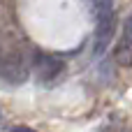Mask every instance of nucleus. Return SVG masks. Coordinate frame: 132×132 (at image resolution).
Listing matches in <instances>:
<instances>
[{
    "label": "nucleus",
    "instance_id": "nucleus-1",
    "mask_svg": "<svg viewBox=\"0 0 132 132\" xmlns=\"http://www.w3.org/2000/svg\"><path fill=\"white\" fill-rule=\"evenodd\" d=\"M30 63L21 51H12L2 63H0V77L9 84H23L28 79Z\"/></svg>",
    "mask_w": 132,
    "mask_h": 132
},
{
    "label": "nucleus",
    "instance_id": "nucleus-2",
    "mask_svg": "<svg viewBox=\"0 0 132 132\" xmlns=\"http://www.w3.org/2000/svg\"><path fill=\"white\" fill-rule=\"evenodd\" d=\"M32 70H35L37 79L44 84V81H53V79L65 70V63H63L58 56H44V53H39V56L35 58Z\"/></svg>",
    "mask_w": 132,
    "mask_h": 132
},
{
    "label": "nucleus",
    "instance_id": "nucleus-3",
    "mask_svg": "<svg viewBox=\"0 0 132 132\" xmlns=\"http://www.w3.org/2000/svg\"><path fill=\"white\" fill-rule=\"evenodd\" d=\"M114 30H116V16L114 14H109V16H104V19L97 21V30H95V53H102L109 46V42L114 37Z\"/></svg>",
    "mask_w": 132,
    "mask_h": 132
},
{
    "label": "nucleus",
    "instance_id": "nucleus-4",
    "mask_svg": "<svg viewBox=\"0 0 132 132\" xmlns=\"http://www.w3.org/2000/svg\"><path fill=\"white\" fill-rule=\"evenodd\" d=\"M114 58H116L118 65H123V67H132V44H130V42L118 44L116 51H114Z\"/></svg>",
    "mask_w": 132,
    "mask_h": 132
},
{
    "label": "nucleus",
    "instance_id": "nucleus-5",
    "mask_svg": "<svg viewBox=\"0 0 132 132\" xmlns=\"http://www.w3.org/2000/svg\"><path fill=\"white\" fill-rule=\"evenodd\" d=\"M90 7H93V14L97 16V21L114 14V0H90Z\"/></svg>",
    "mask_w": 132,
    "mask_h": 132
},
{
    "label": "nucleus",
    "instance_id": "nucleus-6",
    "mask_svg": "<svg viewBox=\"0 0 132 132\" xmlns=\"http://www.w3.org/2000/svg\"><path fill=\"white\" fill-rule=\"evenodd\" d=\"M123 37H125V42L132 44V16H128L125 23H123Z\"/></svg>",
    "mask_w": 132,
    "mask_h": 132
},
{
    "label": "nucleus",
    "instance_id": "nucleus-7",
    "mask_svg": "<svg viewBox=\"0 0 132 132\" xmlns=\"http://www.w3.org/2000/svg\"><path fill=\"white\" fill-rule=\"evenodd\" d=\"M12 132H35V130H32V128H28V125H16Z\"/></svg>",
    "mask_w": 132,
    "mask_h": 132
}]
</instances>
